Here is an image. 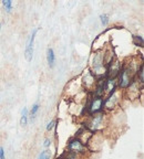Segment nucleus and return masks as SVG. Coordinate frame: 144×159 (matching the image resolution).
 I'll list each match as a JSON object with an SVG mask.
<instances>
[{"label":"nucleus","instance_id":"6ab92c4d","mask_svg":"<svg viewBox=\"0 0 144 159\" xmlns=\"http://www.w3.org/2000/svg\"><path fill=\"white\" fill-rule=\"evenodd\" d=\"M50 145H51V140H50L49 138H47L45 140V143H43V146H45V147H49Z\"/></svg>","mask_w":144,"mask_h":159},{"label":"nucleus","instance_id":"6e6552de","mask_svg":"<svg viewBox=\"0 0 144 159\" xmlns=\"http://www.w3.org/2000/svg\"><path fill=\"white\" fill-rule=\"evenodd\" d=\"M93 65H94V70H97V71L103 67V65H104V55L97 53L94 55V59H93Z\"/></svg>","mask_w":144,"mask_h":159},{"label":"nucleus","instance_id":"2eb2a0df","mask_svg":"<svg viewBox=\"0 0 144 159\" xmlns=\"http://www.w3.org/2000/svg\"><path fill=\"white\" fill-rule=\"evenodd\" d=\"M38 111H39V104L36 103V104L32 106V108H31V112H30V116H31V118L36 116V114H37Z\"/></svg>","mask_w":144,"mask_h":159},{"label":"nucleus","instance_id":"aec40b11","mask_svg":"<svg viewBox=\"0 0 144 159\" xmlns=\"http://www.w3.org/2000/svg\"><path fill=\"white\" fill-rule=\"evenodd\" d=\"M0 29H1V23H0Z\"/></svg>","mask_w":144,"mask_h":159},{"label":"nucleus","instance_id":"39448f33","mask_svg":"<svg viewBox=\"0 0 144 159\" xmlns=\"http://www.w3.org/2000/svg\"><path fill=\"white\" fill-rule=\"evenodd\" d=\"M38 28H36L33 30L32 34L30 37L29 41L27 43V47H26V51H25V57H26V60H27L28 62H30L31 60H32V55H33V43H35V39H36V34L38 32Z\"/></svg>","mask_w":144,"mask_h":159},{"label":"nucleus","instance_id":"0eeeda50","mask_svg":"<svg viewBox=\"0 0 144 159\" xmlns=\"http://www.w3.org/2000/svg\"><path fill=\"white\" fill-rule=\"evenodd\" d=\"M118 101H119V98H118L117 91H113L112 93H110L109 97L104 99V102H103V106L108 109L114 108L115 105L118 104Z\"/></svg>","mask_w":144,"mask_h":159},{"label":"nucleus","instance_id":"ddd939ff","mask_svg":"<svg viewBox=\"0 0 144 159\" xmlns=\"http://www.w3.org/2000/svg\"><path fill=\"white\" fill-rule=\"evenodd\" d=\"M137 77H139L140 83L144 82V73H143V64H140V67L137 69Z\"/></svg>","mask_w":144,"mask_h":159},{"label":"nucleus","instance_id":"dca6fc26","mask_svg":"<svg viewBox=\"0 0 144 159\" xmlns=\"http://www.w3.org/2000/svg\"><path fill=\"white\" fill-rule=\"evenodd\" d=\"M100 18H101V22L103 25H107L108 22H109V17H108L107 15H101L100 16Z\"/></svg>","mask_w":144,"mask_h":159},{"label":"nucleus","instance_id":"9d476101","mask_svg":"<svg viewBox=\"0 0 144 159\" xmlns=\"http://www.w3.org/2000/svg\"><path fill=\"white\" fill-rule=\"evenodd\" d=\"M27 124H28V109L25 107L22 109V114H21V118H20V125L22 127H25L27 126Z\"/></svg>","mask_w":144,"mask_h":159},{"label":"nucleus","instance_id":"f257e3e1","mask_svg":"<svg viewBox=\"0 0 144 159\" xmlns=\"http://www.w3.org/2000/svg\"><path fill=\"white\" fill-rule=\"evenodd\" d=\"M134 70L133 67L127 65L123 66L119 74V86L121 89H127L132 83L134 82Z\"/></svg>","mask_w":144,"mask_h":159},{"label":"nucleus","instance_id":"f8f14e48","mask_svg":"<svg viewBox=\"0 0 144 159\" xmlns=\"http://www.w3.org/2000/svg\"><path fill=\"white\" fill-rule=\"evenodd\" d=\"M2 6L5 7V9H6L7 12H10L11 9H12V1H11V0H3Z\"/></svg>","mask_w":144,"mask_h":159},{"label":"nucleus","instance_id":"20e7f679","mask_svg":"<svg viewBox=\"0 0 144 159\" xmlns=\"http://www.w3.org/2000/svg\"><path fill=\"white\" fill-rule=\"evenodd\" d=\"M103 102H104L103 97H100V96L93 97V99L90 102L89 106H88L90 114L93 115V114H97V113L101 112V109L103 108Z\"/></svg>","mask_w":144,"mask_h":159},{"label":"nucleus","instance_id":"f3484780","mask_svg":"<svg viewBox=\"0 0 144 159\" xmlns=\"http://www.w3.org/2000/svg\"><path fill=\"white\" fill-rule=\"evenodd\" d=\"M55 123H57L55 120H51V122L48 124V126H47V130H48V132H49V130H51V129H52L53 127L55 126Z\"/></svg>","mask_w":144,"mask_h":159},{"label":"nucleus","instance_id":"4468645a","mask_svg":"<svg viewBox=\"0 0 144 159\" xmlns=\"http://www.w3.org/2000/svg\"><path fill=\"white\" fill-rule=\"evenodd\" d=\"M133 43H134L135 45L142 47V45H143V38L140 37V35H133Z\"/></svg>","mask_w":144,"mask_h":159},{"label":"nucleus","instance_id":"a211bd4d","mask_svg":"<svg viewBox=\"0 0 144 159\" xmlns=\"http://www.w3.org/2000/svg\"><path fill=\"white\" fill-rule=\"evenodd\" d=\"M0 159H6L5 152H3V148H2V147H0Z\"/></svg>","mask_w":144,"mask_h":159},{"label":"nucleus","instance_id":"9b49d317","mask_svg":"<svg viewBox=\"0 0 144 159\" xmlns=\"http://www.w3.org/2000/svg\"><path fill=\"white\" fill-rule=\"evenodd\" d=\"M38 159H51V152L50 150H43L40 152Z\"/></svg>","mask_w":144,"mask_h":159},{"label":"nucleus","instance_id":"f03ea898","mask_svg":"<svg viewBox=\"0 0 144 159\" xmlns=\"http://www.w3.org/2000/svg\"><path fill=\"white\" fill-rule=\"evenodd\" d=\"M68 150H69V152H72V154L79 155L85 154L87 148H85V145L82 144L78 138H73L68 144Z\"/></svg>","mask_w":144,"mask_h":159},{"label":"nucleus","instance_id":"1a4fd4ad","mask_svg":"<svg viewBox=\"0 0 144 159\" xmlns=\"http://www.w3.org/2000/svg\"><path fill=\"white\" fill-rule=\"evenodd\" d=\"M47 61L49 63V66L52 67L55 65V52H53L52 49H48V52H47Z\"/></svg>","mask_w":144,"mask_h":159},{"label":"nucleus","instance_id":"7ed1b4c3","mask_svg":"<svg viewBox=\"0 0 144 159\" xmlns=\"http://www.w3.org/2000/svg\"><path fill=\"white\" fill-rule=\"evenodd\" d=\"M103 119H104V113L99 112V113H97V114H93L91 118H90L87 126L89 127L90 129H92V130H97V129L102 127V125H103Z\"/></svg>","mask_w":144,"mask_h":159},{"label":"nucleus","instance_id":"423d86ee","mask_svg":"<svg viewBox=\"0 0 144 159\" xmlns=\"http://www.w3.org/2000/svg\"><path fill=\"white\" fill-rule=\"evenodd\" d=\"M121 70H122V63H120V61H118V60L112 61L110 63V70L109 72H108L109 79H115L117 76H119Z\"/></svg>","mask_w":144,"mask_h":159}]
</instances>
